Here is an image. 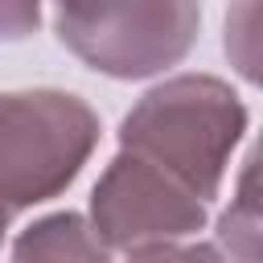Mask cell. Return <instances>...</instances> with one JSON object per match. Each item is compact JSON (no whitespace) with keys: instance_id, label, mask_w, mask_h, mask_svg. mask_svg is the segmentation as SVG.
<instances>
[{"instance_id":"7a4b0ae2","label":"cell","mask_w":263,"mask_h":263,"mask_svg":"<svg viewBox=\"0 0 263 263\" xmlns=\"http://www.w3.org/2000/svg\"><path fill=\"white\" fill-rule=\"evenodd\" d=\"M99 144L86 99L53 86L0 90V214L16 218L74 185Z\"/></svg>"},{"instance_id":"6da1fadb","label":"cell","mask_w":263,"mask_h":263,"mask_svg":"<svg viewBox=\"0 0 263 263\" xmlns=\"http://www.w3.org/2000/svg\"><path fill=\"white\" fill-rule=\"evenodd\" d=\"M247 132V107L214 74H177L136 99L119 123V148L152 160L201 201H214Z\"/></svg>"},{"instance_id":"3957f363","label":"cell","mask_w":263,"mask_h":263,"mask_svg":"<svg viewBox=\"0 0 263 263\" xmlns=\"http://www.w3.org/2000/svg\"><path fill=\"white\" fill-rule=\"evenodd\" d=\"M53 29L82 66L132 82L189 58L201 0H53Z\"/></svg>"},{"instance_id":"52a82bcc","label":"cell","mask_w":263,"mask_h":263,"mask_svg":"<svg viewBox=\"0 0 263 263\" xmlns=\"http://www.w3.org/2000/svg\"><path fill=\"white\" fill-rule=\"evenodd\" d=\"M222 49L234 74L263 90V0H230L222 25Z\"/></svg>"},{"instance_id":"9c48e42d","label":"cell","mask_w":263,"mask_h":263,"mask_svg":"<svg viewBox=\"0 0 263 263\" xmlns=\"http://www.w3.org/2000/svg\"><path fill=\"white\" fill-rule=\"evenodd\" d=\"M8 222H12V218H4V214H0V238H4V230H8Z\"/></svg>"},{"instance_id":"5b68a950","label":"cell","mask_w":263,"mask_h":263,"mask_svg":"<svg viewBox=\"0 0 263 263\" xmlns=\"http://www.w3.org/2000/svg\"><path fill=\"white\" fill-rule=\"evenodd\" d=\"M218 251L230 259L263 263V132L255 148L247 152L238 181H234V201L218 214Z\"/></svg>"},{"instance_id":"8992f818","label":"cell","mask_w":263,"mask_h":263,"mask_svg":"<svg viewBox=\"0 0 263 263\" xmlns=\"http://www.w3.org/2000/svg\"><path fill=\"white\" fill-rule=\"evenodd\" d=\"M16 259H107L111 251L99 242L95 226L82 214H49L41 222H33L16 242H12Z\"/></svg>"},{"instance_id":"277c9868","label":"cell","mask_w":263,"mask_h":263,"mask_svg":"<svg viewBox=\"0 0 263 263\" xmlns=\"http://www.w3.org/2000/svg\"><path fill=\"white\" fill-rule=\"evenodd\" d=\"M205 218L210 201L127 148L115 152L90 193V226L111 255L156 259L164 247L205 230Z\"/></svg>"},{"instance_id":"ba28073f","label":"cell","mask_w":263,"mask_h":263,"mask_svg":"<svg viewBox=\"0 0 263 263\" xmlns=\"http://www.w3.org/2000/svg\"><path fill=\"white\" fill-rule=\"evenodd\" d=\"M41 25V0H0V41H25Z\"/></svg>"}]
</instances>
